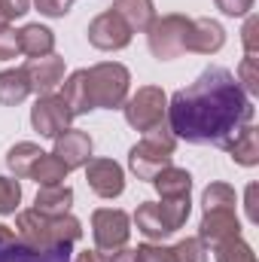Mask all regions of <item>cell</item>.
<instances>
[{"mask_svg":"<svg viewBox=\"0 0 259 262\" xmlns=\"http://www.w3.org/2000/svg\"><path fill=\"white\" fill-rule=\"evenodd\" d=\"M85 180L98 198H116L125 192V171L113 159H89Z\"/></svg>","mask_w":259,"mask_h":262,"instance_id":"10","label":"cell"},{"mask_svg":"<svg viewBox=\"0 0 259 262\" xmlns=\"http://www.w3.org/2000/svg\"><path fill=\"white\" fill-rule=\"evenodd\" d=\"M15 235L31 247H73L82 238V223L70 213L43 216L31 207L15 216Z\"/></svg>","mask_w":259,"mask_h":262,"instance_id":"2","label":"cell"},{"mask_svg":"<svg viewBox=\"0 0 259 262\" xmlns=\"http://www.w3.org/2000/svg\"><path fill=\"white\" fill-rule=\"evenodd\" d=\"M171 250V262H207V247L198 238H183Z\"/></svg>","mask_w":259,"mask_h":262,"instance_id":"28","label":"cell"},{"mask_svg":"<svg viewBox=\"0 0 259 262\" xmlns=\"http://www.w3.org/2000/svg\"><path fill=\"white\" fill-rule=\"evenodd\" d=\"M110 9L128 25L131 34L134 31H146L153 25V18H156V3L153 0H113Z\"/></svg>","mask_w":259,"mask_h":262,"instance_id":"18","label":"cell"},{"mask_svg":"<svg viewBox=\"0 0 259 262\" xmlns=\"http://www.w3.org/2000/svg\"><path fill=\"white\" fill-rule=\"evenodd\" d=\"M34 6L46 18H64L70 12V6H73V0H34Z\"/></svg>","mask_w":259,"mask_h":262,"instance_id":"33","label":"cell"},{"mask_svg":"<svg viewBox=\"0 0 259 262\" xmlns=\"http://www.w3.org/2000/svg\"><path fill=\"white\" fill-rule=\"evenodd\" d=\"M28 95H31V82L21 67L0 70V104L3 107H18Z\"/></svg>","mask_w":259,"mask_h":262,"instance_id":"22","label":"cell"},{"mask_svg":"<svg viewBox=\"0 0 259 262\" xmlns=\"http://www.w3.org/2000/svg\"><path fill=\"white\" fill-rule=\"evenodd\" d=\"M122 110L125 122L134 131H149L153 125L168 119V95L159 85H140L131 98H125Z\"/></svg>","mask_w":259,"mask_h":262,"instance_id":"7","label":"cell"},{"mask_svg":"<svg viewBox=\"0 0 259 262\" xmlns=\"http://www.w3.org/2000/svg\"><path fill=\"white\" fill-rule=\"evenodd\" d=\"M52 156L64 162L67 171H73V168H85L89 159H92V137H89L85 131H79V128L61 131V134L55 137V149H52Z\"/></svg>","mask_w":259,"mask_h":262,"instance_id":"13","label":"cell"},{"mask_svg":"<svg viewBox=\"0 0 259 262\" xmlns=\"http://www.w3.org/2000/svg\"><path fill=\"white\" fill-rule=\"evenodd\" d=\"M241 43H244V55H256L259 52V18L247 15L244 31H241Z\"/></svg>","mask_w":259,"mask_h":262,"instance_id":"31","label":"cell"},{"mask_svg":"<svg viewBox=\"0 0 259 262\" xmlns=\"http://www.w3.org/2000/svg\"><path fill=\"white\" fill-rule=\"evenodd\" d=\"M9 21H12V15H9V9H6V6L0 3V28H3V25H9Z\"/></svg>","mask_w":259,"mask_h":262,"instance_id":"39","label":"cell"},{"mask_svg":"<svg viewBox=\"0 0 259 262\" xmlns=\"http://www.w3.org/2000/svg\"><path fill=\"white\" fill-rule=\"evenodd\" d=\"M61 101L67 104L70 116H85L92 107V95H89V79H85V70H73L67 76L64 89H61Z\"/></svg>","mask_w":259,"mask_h":262,"instance_id":"16","label":"cell"},{"mask_svg":"<svg viewBox=\"0 0 259 262\" xmlns=\"http://www.w3.org/2000/svg\"><path fill=\"white\" fill-rule=\"evenodd\" d=\"M18 201H21V186H18V180L0 177V216L15 213V210H18Z\"/></svg>","mask_w":259,"mask_h":262,"instance_id":"30","label":"cell"},{"mask_svg":"<svg viewBox=\"0 0 259 262\" xmlns=\"http://www.w3.org/2000/svg\"><path fill=\"white\" fill-rule=\"evenodd\" d=\"M0 262H70V247H31L15 235L0 247Z\"/></svg>","mask_w":259,"mask_h":262,"instance_id":"15","label":"cell"},{"mask_svg":"<svg viewBox=\"0 0 259 262\" xmlns=\"http://www.w3.org/2000/svg\"><path fill=\"white\" fill-rule=\"evenodd\" d=\"M70 204H73V189L70 186H40L37 198H34V210L43 213V216H61L70 213Z\"/></svg>","mask_w":259,"mask_h":262,"instance_id":"20","label":"cell"},{"mask_svg":"<svg viewBox=\"0 0 259 262\" xmlns=\"http://www.w3.org/2000/svg\"><path fill=\"white\" fill-rule=\"evenodd\" d=\"M134 226H137V232H140L146 241H165V238L171 235V232L165 229L162 216H159L156 201H143V204L134 210Z\"/></svg>","mask_w":259,"mask_h":262,"instance_id":"24","label":"cell"},{"mask_svg":"<svg viewBox=\"0 0 259 262\" xmlns=\"http://www.w3.org/2000/svg\"><path fill=\"white\" fill-rule=\"evenodd\" d=\"M89 43L95 46V49H101V52H116V49H125L131 43V28L113 12V9H107V12H101V15H95L92 21H89Z\"/></svg>","mask_w":259,"mask_h":262,"instance_id":"9","label":"cell"},{"mask_svg":"<svg viewBox=\"0 0 259 262\" xmlns=\"http://www.w3.org/2000/svg\"><path fill=\"white\" fill-rule=\"evenodd\" d=\"M18 55V31H12L9 25L0 28V61H9Z\"/></svg>","mask_w":259,"mask_h":262,"instance_id":"32","label":"cell"},{"mask_svg":"<svg viewBox=\"0 0 259 262\" xmlns=\"http://www.w3.org/2000/svg\"><path fill=\"white\" fill-rule=\"evenodd\" d=\"M70 110L61 101V95H37V104L31 107V125L40 137H58L70 128Z\"/></svg>","mask_w":259,"mask_h":262,"instance_id":"8","label":"cell"},{"mask_svg":"<svg viewBox=\"0 0 259 262\" xmlns=\"http://www.w3.org/2000/svg\"><path fill=\"white\" fill-rule=\"evenodd\" d=\"M18 52H25L28 58L52 55L55 52V34L43 25H25L18 31Z\"/></svg>","mask_w":259,"mask_h":262,"instance_id":"19","label":"cell"},{"mask_svg":"<svg viewBox=\"0 0 259 262\" xmlns=\"http://www.w3.org/2000/svg\"><path fill=\"white\" fill-rule=\"evenodd\" d=\"M107 262H143V256H140L137 250H131V247H122L119 253H113Z\"/></svg>","mask_w":259,"mask_h":262,"instance_id":"37","label":"cell"},{"mask_svg":"<svg viewBox=\"0 0 259 262\" xmlns=\"http://www.w3.org/2000/svg\"><path fill=\"white\" fill-rule=\"evenodd\" d=\"M153 186H156L159 198H186L192 192V174H189L186 168L168 165L165 171H159V174L153 177Z\"/></svg>","mask_w":259,"mask_h":262,"instance_id":"17","label":"cell"},{"mask_svg":"<svg viewBox=\"0 0 259 262\" xmlns=\"http://www.w3.org/2000/svg\"><path fill=\"white\" fill-rule=\"evenodd\" d=\"M232 238H241L238 213L235 210H204L201 226H198V241L213 250L217 244L232 241Z\"/></svg>","mask_w":259,"mask_h":262,"instance_id":"11","label":"cell"},{"mask_svg":"<svg viewBox=\"0 0 259 262\" xmlns=\"http://www.w3.org/2000/svg\"><path fill=\"white\" fill-rule=\"evenodd\" d=\"M28 82H31V92L37 95H52L55 85L64 79V58L61 55H40V58H28V64L21 67Z\"/></svg>","mask_w":259,"mask_h":262,"instance_id":"12","label":"cell"},{"mask_svg":"<svg viewBox=\"0 0 259 262\" xmlns=\"http://www.w3.org/2000/svg\"><path fill=\"white\" fill-rule=\"evenodd\" d=\"M73 262H104V259H101V253H98V250H85V253H79Z\"/></svg>","mask_w":259,"mask_h":262,"instance_id":"38","label":"cell"},{"mask_svg":"<svg viewBox=\"0 0 259 262\" xmlns=\"http://www.w3.org/2000/svg\"><path fill=\"white\" fill-rule=\"evenodd\" d=\"M174 149H177V137H174V131L168 128V119H165V122L153 125L149 131H143V140L134 143L128 149L131 174H134L137 180L153 183V177L171 165Z\"/></svg>","mask_w":259,"mask_h":262,"instance_id":"3","label":"cell"},{"mask_svg":"<svg viewBox=\"0 0 259 262\" xmlns=\"http://www.w3.org/2000/svg\"><path fill=\"white\" fill-rule=\"evenodd\" d=\"M244 207H247V220H250V223H256V220H259V213H256V183H250V186H247V204H244Z\"/></svg>","mask_w":259,"mask_h":262,"instance_id":"35","label":"cell"},{"mask_svg":"<svg viewBox=\"0 0 259 262\" xmlns=\"http://www.w3.org/2000/svg\"><path fill=\"white\" fill-rule=\"evenodd\" d=\"M213 256L217 262H256V253L250 244H244L241 238H232V241H223L213 247Z\"/></svg>","mask_w":259,"mask_h":262,"instance_id":"27","label":"cell"},{"mask_svg":"<svg viewBox=\"0 0 259 262\" xmlns=\"http://www.w3.org/2000/svg\"><path fill=\"white\" fill-rule=\"evenodd\" d=\"M226 46V28L213 18H192L186 34V52L198 55H217Z\"/></svg>","mask_w":259,"mask_h":262,"instance_id":"14","label":"cell"},{"mask_svg":"<svg viewBox=\"0 0 259 262\" xmlns=\"http://www.w3.org/2000/svg\"><path fill=\"white\" fill-rule=\"evenodd\" d=\"M253 101L226 67H207L195 82L168 101V128L177 140L198 146H226L235 134L253 125Z\"/></svg>","mask_w":259,"mask_h":262,"instance_id":"1","label":"cell"},{"mask_svg":"<svg viewBox=\"0 0 259 262\" xmlns=\"http://www.w3.org/2000/svg\"><path fill=\"white\" fill-rule=\"evenodd\" d=\"M89 79V95H92V107L101 110H119L128 98L131 89V73L119 61H101V64L85 70Z\"/></svg>","mask_w":259,"mask_h":262,"instance_id":"4","label":"cell"},{"mask_svg":"<svg viewBox=\"0 0 259 262\" xmlns=\"http://www.w3.org/2000/svg\"><path fill=\"white\" fill-rule=\"evenodd\" d=\"M67 177V168L61 159H55L52 152H43L37 159V165L31 168V180H37L40 186H61Z\"/></svg>","mask_w":259,"mask_h":262,"instance_id":"25","label":"cell"},{"mask_svg":"<svg viewBox=\"0 0 259 262\" xmlns=\"http://www.w3.org/2000/svg\"><path fill=\"white\" fill-rule=\"evenodd\" d=\"M235 79H238V85H241V89H244L250 98H253V95H259V67H256V55H244V58H241Z\"/></svg>","mask_w":259,"mask_h":262,"instance_id":"29","label":"cell"},{"mask_svg":"<svg viewBox=\"0 0 259 262\" xmlns=\"http://www.w3.org/2000/svg\"><path fill=\"white\" fill-rule=\"evenodd\" d=\"M235 189L229 183H210L201 195V207L204 210H235Z\"/></svg>","mask_w":259,"mask_h":262,"instance_id":"26","label":"cell"},{"mask_svg":"<svg viewBox=\"0 0 259 262\" xmlns=\"http://www.w3.org/2000/svg\"><path fill=\"white\" fill-rule=\"evenodd\" d=\"M0 3L9 9V15H12V18L25 15V12H28V6H31V0H0Z\"/></svg>","mask_w":259,"mask_h":262,"instance_id":"36","label":"cell"},{"mask_svg":"<svg viewBox=\"0 0 259 262\" xmlns=\"http://www.w3.org/2000/svg\"><path fill=\"white\" fill-rule=\"evenodd\" d=\"M92 238H95V250L101 253V259L107 262L113 253H119L122 247H128L131 238V216L119 207H101L92 213Z\"/></svg>","mask_w":259,"mask_h":262,"instance_id":"6","label":"cell"},{"mask_svg":"<svg viewBox=\"0 0 259 262\" xmlns=\"http://www.w3.org/2000/svg\"><path fill=\"white\" fill-rule=\"evenodd\" d=\"M40 156H43V149H40L37 143L21 140V143H15V146L6 152V168L12 171L15 180H28V177H31V168L37 165Z\"/></svg>","mask_w":259,"mask_h":262,"instance_id":"23","label":"cell"},{"mask_svg":"<svg viewBox=\"0 0 259 262\" xmlns=\"http://www.w3.org/2000/svg\"><path fill=\"white\" fill-rule=\"evenodd\" d=\"M189 21L180 12H168L162 18H153V25L146 28V43L149 52L159 61H174L186 52V34H189Z\"/></svg>","mask_w":259,"mask_h":262,"instance_id":"5","label":"cell"},{"mask_svg":"<svg viewBox=\"0 0 259 262\" xmlns=\"http://www.w3.org/2000/svg\"><path fill=\"white\" fill-rule=\"evenodd\" d=\"M223 149H226V152L232 156V162H238L241 168L259 165V134H256V128H253V125L241 128Z\"/></svg>","mask_w":259,"mask_h":262,"instance_id":"21","label":"cell"},{"mask_svg":"<svg viewBox=\"0 0 259 262\" xmlns=\"http://www.w3.org/2000/svg\"><path fill=\"white\" fill-rule=\"evenodd\" d=\"M220 12L232 15V18H241V15H250L253 9V0H213Z\"/></svg>","mask_w":259,"mask_h":262,"instance_id":"34","label":"cell"}]
</instances>
